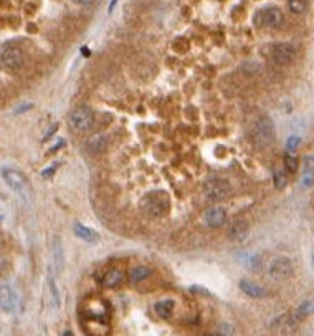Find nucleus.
I'll return each mask as SVG.
<instances>
[{
	"instance_id": "obj_22",
	"label": "nucleus",
	"mask_w": 314,
	"mask_h": 336,
	"mask_svg": "<svg viewBox=\"0 0 314 336\" xmlns=\"http://www.w3.org/2000/svg\"><path fill=\"white\" fill-rule=\"evenodd\" d=\"M273 182H274V188L278 191H283L286 188L288 184V173L283 169H276L274 174H273Z\"/></svg>"
},
{
	"instance_id": "obj_15",
	"label": "nucleus",
	"mask_w": 314,
	"mask_h": 336,
	"mask_svg": "<svg viewBox=\"0 0 314 336\" xmlns=\"http://www.w3.org/2000/svg\"><path fill=\"white\" fill-rule=\"evenodd\" d=\"M51 257H53V264L56 267V270H62L63 264H65V252H63L62 240H60L58 235L53 237V245H51Z\"/></svg>"
},
{
	"instance_id": "obj_6",
	"label": "nucleus",
	"mask_w": 314,
	"mask_h": 336,
	"mask_svg": "<svg viewBox=\"0 0 314 336\" xmlns=\"http://www.w3.org/2000/svg\"><path fill=\"white\" fill-rule=\"evenodd\" d=\"M204 192H205L207 199H210V200H223L230 196L231 188L227 181H223V179H210V181L205 182Z\"/></svg>"
},
{
	"instance_id": "obj_16",
	"label": "nucleus",
	"mask_w": 314,
	"mask_h": 336,
	"mask_svg": "<svg viewBox=\"0 0 314 336\" xmlns=\"http://www.w3.org/2000/svg\"><path fill=\"white\" fill-rule=\"evenodd\" d=\"M303 184L306 188L314 184V156H308L303 161Z\"/></svg>"
},
{
	"instance_id": "obj_10",
	"label": "nucleus",
	"mask_w": 314,
	"mask_h": 336,
	"mask_svg": "<svg viewBox=\"0 0 314 336\" xmlns=\"http://www.w3.org/2000/svg\"><path fill=\"white\" fill-rule=\"evenodd\" d=\"M204 220L210 229H220L223 227V223L227 222V212L223 207L213 206L210 209H207L204 214Z\"/></svg>"
},
{
	"instance_id": "obj_24",
	"label": "nucleus",
	"mask_w": 314,
	"mask_h": 336,
	"mask_svg": "<svg viewBox=\"0 0 314 336\" xmlns=\"http://www.w3.org/2000/svg\"><path fill=\"white\" fill-rule=\"evenodd\" d=\"M288 7L295 15H301L308 9V0H288Z\"/></svg>"
},
{
	"instance_id": "obj_5",
	"label": "nucleus",
	"mask_w": 314,
	"mask_h": 336,
	"mask_svg": "<svg viewBox=\"0 0 314 336\" xmlns=\"http://www.w3.org/2000/svg\"><path fill=\"white\" fill-rule=\"evenodd\" d=\"M94 123V113L88 106L74 108L68 116V126L73 133H86L91 129Z\"/></svg>"
},
{
	"instance_id": "obj_18",
	"label": "nucleus",
	"mask_w": 314,
	"mask_h": 336,
	"mask_svg": "<svg viewBox=\"0 0 314 336\" xmlns=\"http://www.w3.org/2000/svg\"><path fill=\"white\" fill-rule=\"evenodd\" d=\"M248 234V223L245 220H237L233 226L230 227V238H233V240H242V238Z\"/></svg>"
},
{
	"instance_id": "obj_27",
	"label": "nucleus",
	"mask_w": 314,
	"mask_h": 336,
	"mask_svg": "<svg viewBox=\"0 0 314 336\" xmlns=\"http://www.w3.org/2000/svg\"><path fill=\"white\" fill-rule=\"evenodd\" d=\"M56 167H58V162L53 166V169L50 167V169H47V171H43V177H45V179H48L50 176H53V173H55V169H56Z\"/></svg>"
},
{
	"instance_id": "obj_13",
	"label": "nucleus",
	"mask_w": 314,
	"mask_h": 336,
	"mask_svg": "<svg viewBox=\"0 0 314 336\" xmlns=\"http://www.w3.org/2000/svg\"><path fill=\"white\" fill-rule=\"evenodd\" d=\"M73 229H74V235L80 237L81 240L89 242V244H94V242L100 240V234L96 232L94 229H89V227L83 226V223H74Z\"/></svg>"
},
{
	"instance_id": "obj_11",
	"label": "nucleus",
	"mask_w": 314,
	"mask_h": 336,
	"mask_svg": "<svg viewBox=\"0 0 314 336\" xmlns=\"http://www.w3.org/2000/svg\"><path fill=\"white\" fill-rule=\"evenodd\" d=\"M18 307V296L15 293V290L9 285L0 287V308L5 313H12Z\"/></svg>"
},
{
	"instance_id": "obj_9",
	"label": "nucleus",
	"mask_w": 314,
	"mask_h": 336,
	"mask_svg": "<svg viewBox=\"0 0 314 336\" xmlns=\"http://www.w3.org/2000/svg\"><path fill=\"white\" fill-rule=\"evenodd\" d=\"M283 20H285V15H283L281 9L274 5H268L260 10V22L268 28H278L283 24Z\"/></svg>"
},
{
	"instance_id": "obj_20",
	"label": "nucleus",
	"mask_w": 314,
	"mask_h": 336,
	"mask_svg": "<svg viewBox=\"0 0 314 336\" xmlns=\"http://www.w3.org/2000/svg\"><path fill=\"white\" fill-rule=\"evenodd\" d=\"M103 282H104V285H106V287L114 288L123 282V272L117 270V268H114V270H111V272L106 273V277H104Z\"/></svg>"
},
{
	"instance_id": "obj_3",
	"label": "nucleus",
	"mask_w": 314,
	"mask_h": 336,
	"mask_svg": "<svg viewBox=\"0 0 314 336\" xmlns=\"http://www.w3.org/2000/svg\"><path fill=\"white\" fill-rule=\"evenodd\" d=\"M25 62V55L17 45H7L0 50V68L4 71H18Z\"/></svg>"
},
{
	"instance_id": "obj_23",
	"label": "nucleus",
	"mask_w": 314,
	"mask_h": 336,
	"mask_svg": "<svg viewBox=\"0 0 314 336\" xmlns=\"http://www.w3.org/2000/svg\"><path fill=\"white\" fill-rule=\"evenodd\" d=\"M298 167H300V159L296 158V156L293 153H288L285 156V169H286V173L288 174H295Z\"/></svg>"
},
{
	"instance_id": "obj_25",
	"label": "nucleus",
	"mask_w": 314,
	"mask_h": 336,
	"mask_svg": "<svg viewBox=\"0 0 314 336\" xmlns=\"http://www.w3.org/2000/svg\"><path fill=\"white\" fill-rule=\"evenodd\" d=\"M88 146L93 149L94 153H100L104 149V146H106V136H101V134H98V136H94L89 139V143Z\"/></svg>"
},
{
	"instance_id": "obj_4",
	"label": "nucleus",
	"mask_w": 314,
	"mask_h": 336,
	"mask_svg": "<svg viewBox=\"0 0 314 336\" xmlns=\"http://www.w3.org/2000/svg\"><path fill=\"white\" fill-rule=\"evenodd\" d=\"M141 209L143 212L149 217H161L167 212L169 209V197L166 196L164 192H152V194H147V196L143 199L141 202Z\"/></svg>"
},
{
	"instance_id": "obj_17",
	"label": "nucleus",
	"mask_w": 314,
	"mask_h": 336,
	"mask_svg": "<svg viewBox=\"0 0 314 336\" xmlns=\"http://www.w3.org/2000/svg\"><path fill=\"white\" fill-rule=\"evenodd\" d=\"M154 311H155V315L159 316V318L167 320V318H170L172 311H174V302H172V300H161V302H157L154 305Z\"/></svg>"
},
{
	"instance_id": "obj_19",
	"label": "nucleus",
	"mask_w": 314,
	"mask_h": 336,
	"mask_svg": "<svg viewBox=\"0 0 314 336\" xmlns=\"http://www.w3.org/2000/svg\"><path fill=\"white\" fill-rule=\"evenodd\" d=\"M149 275H151V268H147L144 265H139V267H134L132 270L129 272V280L134 283H139L146 280Z\"/></svg>"
},
{
	"instance_id": "obj_7",
	"label": "nucleus",
	"mask_w": 314,
	"mask_h": 336,
	"mask_svg": "<svg viewBox=\"0 0 314 336\" xmlns=\"http://www.w3.org/2000/svg\"><path fill=\"white\" fill-rule=\"evenodd\" d=\"M298 57V50L295 45L291 43H276L271 51V58L274 63H278L281 66L291 65Z\"/></svg>"
},
{
	"instance_id": "obj_14",
	"label": "nucleus",
	"mask_w": 314,
	"mask_h": 336,
	"mask_svg": "<svg viewBox=\"0 0 314 336\" xmlns=\"http://www.w3.org/2000/svg\"><path fill=\"white\" fill-rule=\"evenodd\" d=\"M240 290L246 296H251V298H263L266 295V290L263 287H260L258 283L250 282V280H242Z\"/></svg>"
},
{
	"instance_id": "obj_21",
	"label": "nucleus",
	"mask_w": 314,
	"mask_h": 336,
	"mask_svg": "<svg viewBox=\"0 0 314 336\" xmlns=\"http://www.w3.org/2000/svg\"><path fill=\"white\" fill-rule=\"evenodd\" d=\"M48 288H50V295H51V307L55 310L60 308V305H62V296H60V290L56 287V282L50 277L48 280Z\"/></svg>"
},
{
	"instance_id": "obj_28",
	"label": "nucleus",
	"mask_w": 314,
	"mask_h": 336,
	"mask_svg": "<svg viewBox=\"0 0 314 336\" xmlns=\"http://www.w3.org/2000/svg\"><path fill=\"white\" fill-rule=\"evenodd\" d=\"M76 4H80V5H91V4H94L96 0H74Z\"/></svg>"
},
{
	"instance_id": "obj_29",
	"label": "nucleus",
	"mask_w": 314,
	"mask_h": 336,
	"mask_svg": "<svg viewBox=\"0 0 314 336\" xmlns=\"http://www.w3.org/2000/svg\"><path fill=\"white\" fill-rule=\"evenodd\" d=\"M0 222H2V215H0Z\"/></svg>"
},
{
	"instance_id": "obj_12",
	"label": "nucleus",
	"mask_w": 314,
	"mask_h": 336,
	"mask_svg": "<svg viewBox=\"0 0 314 336\" xmlns=\"http://www.w3.org/2000/svg\"><path fill=\"white\" fill-rule=\"evenodd\" d=\"M312 313H314V296L304 300L301 305H298V308L291 313V318H293L295 323H300L301 320L308 318L309 315H312Z\"/></svg>"
},
{
	"instance_id": "obj_8",
	"label": "nucleus",
	"mask_w": 314,
	"mask_h": 336,
	"mask_svg": "<svg viewBox=\"0 0 314 336\" xmlns=\"http://www.w3.org/2000/svg\"><path fill=\"white\" fill-rule=\"evenodd\" d=\"M273 136H274V129H273L271 119L266 116L260 118L255 124V128H253V139H255L257 143L266 146L273 141Z\"/></svg>"
},
{
	"instance_id": "obj_2",
	"label": "nucleus",
	"mask_w": 314,
	"mask_h": 336,
	"mask_svg": "<svg viewBox=\"0 0 314 336\" xmlns=\"http://www.w3.org/2000/svg\"><path fill=\"white\" fill-rule=\"evenodd\" d=\"M295 272V265L291 258L286 255H276L268 260L266 264V275L274 282H285Z\"/></svg>"
},
{
	"instance_id": "obj_1",
	"label": "nucleus",
	"mask_w": 314,
	"mask_h": 336,
	"mask_svg": "<svg viewBox=\"0 0 314 336\" xmlns=\"http://www.w3.org/2000/svg\"><path fill=\"white\" fill-rule=\"evenodd\" d=\"M2 177L4 181L7 182V185L17 194V196L24 200L25 204L32 202V188L27 181V177L20 173L18 169H13V167H4L2 169Z\"/></svg>"
},
{
	"instance_id": "obj_26",
	"label": "nucleus",
	"mask_w": 314,
	"mask_h": 336,
	"mask_svg": "<svg viewBox=\"0 0 314 336\" xmlns=\"http://www.w3.org/2000/svg\"><path fill=\"white\" fill-rule=\"evenodd\" d=\"M300 144H301V138L300 136H291L288 139V143H286V151L288 153H293V151H296Z\"/></svg>"
}]
</instances>
